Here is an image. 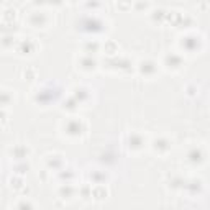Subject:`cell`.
Returning a JSON list of instances; mask_svg holds the SVG:
<instances>
[{
	"instance_id": "1",
	"label": "cell",
	"mask_w": 210,
	"mask_h": 210,
	"mask_svg": "<svg viewBox=\"0 0 210 210\" xmlns=\"http://www.w3.org/2000/svg\"><path fill=\"white\" fill-rule=\"evenodd\" d=\"M68 130H69V133H80V125L77 122H72V123H69Z\"/></svg>"
},
{
	"instance_id": "2",
	"label": "cell",
	"mask_w": 210,
	"mask_h": 210,
	"mask_svg": "<svg viewBox=\"0 0 210 210\" xmlns=\"http://www.w3.org/2000/svg\"><path fill=\"white\" fill-rule=\"evenodd\" d=\"M190 159H192V161H195V159L200 161V153L199 151H192V153H190Z\"/></svg>"
}]
</instances>
